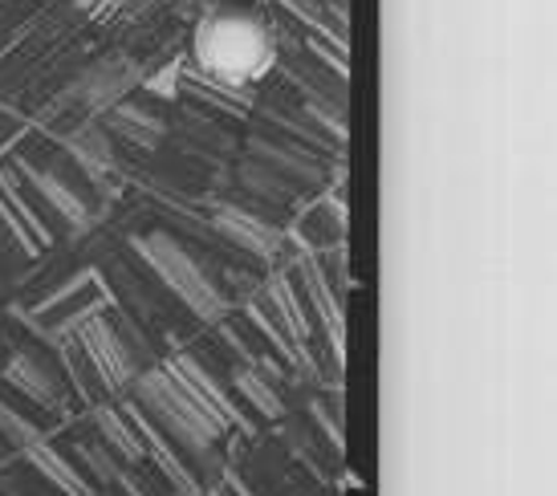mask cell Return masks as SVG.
<instances>
[{"mask_svg": "<svg viewBox=\"0 0 557 496\" xmlns=\"http://www.w3.org/2000/svg\"><path fill=\"white\" fill-rule=\"evenodd\" d=\"M0 427L9 432V439H13L16 448H21V456L29 460L41 476H46L49 484H58L65 496H94V488L86 481H82V472L70 460H65V451L49 439L33 419L16 416L13 407H0Z\"/></svg>", "mask_w": 557, "mask_h": 496, "instance_id": "5", "label": "cell"}, {"mask_svg": "<svg viewBox=\"0 0 557 496\" xmlns=\"http://www.w3.org/2000/svg\"><path fill=\"white\" fill-rule=\"evenodd\" d=\"M257 4H269V0H257Z\"/></svg>", "mask_w": 557, "mask_h": 496, "instance_id": "18", "label": "cell"}, {"mask_svg": "<svg viewBox=\"0 0 557 496\" xmlns=\"http://www.w3.org/2000/svg\"><path fill=\"white\" fill-rule=\"evenodd\" d=\"M184 65H187V58H171L168 70H159V74H143V90L159 94V98H180Z\"/></svg>", "mask_w": 557, "mask_h": 496, "instance_id": "17", "label": "cell"}, {"mask_svg": "<svg viewBox=\"0 0 557 496\" xmlns=\"http://www.w3.org/2000/svg\"><path fill=\"white\" fill-rule=\"evenodd\" d=\"M21 171H25V179H29V184L37 187V191H41L49 203H53V212H58V216L70 220L78 233H86V228H90V208H86V203H82L78 196H74V191H70V187L58 179V175H49V171H37V168H29V163H21Z\"/></svg>", "mask_w": 557, "mask_h": 496, "instance_id": "12", "label": "cell"}, {"mask_svg": "<svg viewBox=\"0 0 557 496\" xmlns=\"http://www.w3.org/2000/svg\"><path fill=\"white\" fill-rule=\"evenodd\" d=\"M102 119H110V131H119L123 139H131L135 147H143V151H156L159 142H163V135H168V126H163L159 114L143 110L139 102H126V98L119 107H110Z\"/></svg>", "mask_w": 557, "mask_h": 496, "instance_id": "10", "label": "cell"}, {"mask_svg": "<svg viewBox=\"0 0 557 496\" xmlns=\"http://www.w3.org/2000/svg\"><path fill=\"white\" fill-rule=\"evenodd\" d=\"M94 423L102 427V435L110 439V448L123 451V460H143V439H139V432H135V423H131L123 411L98 407V411H94Z\"/></svg>", "mask_w": 557, "mask_h": 496, "instance_id": "15", "label": "cell"}, {"mask_svg": "<svg viewBox=\"0 0 557 496\" xmlns=\"http://www.w3.org/2000/svg\"><path fill=\"white\" fill-rule=\"evenodd\" d=\"M264 301L273 306V313L281 318V330L297 342V350L306 355V338H310V322H306V310H301V301H297L294 285L285 273H273L269 285H264Z\"/></svg>", "mask_w": 557, "mask_h": 496, "instance_id": "11", "label": "cell"}, {"mask_svg": "<svg viewBox=\"0 0 557 496\" xmlns=\"http://www.w3.org/2000/svg\"><path fill=\"white\" fill-rule=\"evenodd\" d=\"M143 74H147L143 62H135L131 53H107L70 82V90L62 94L58 107H78L86 119H102L110 107L131 98V90H139Z\"/></svg>", "mask_w": 557, "mask_h": 496, "instance_id": "4", "label": "cell"}, {"mask_svg": "<svg viewBox=\"0 0 557 496\" xmlns=\"http://www.w3.org/2000/svg\"><path fill=\"white\" fill-rule=\"evenodd\" d=\"M187 58L191 74L228 90H252L277 65V25L248 9L208 4L191 29Z\"/></svg>", "mask_w": 557, "mask_h": 496, "instance_id": "1", "label": "cell"}, {"mask_svg": "<svg viewBox=\"0 0 557 496\" xmlns=\"http://www.w3.org/2000/svg\"><path fill=\"white\" fill-rule=\"evenodd\" d=\"M82 338V350L86 358L94 362V371L102 379V387L107 390H123L131 379H135V362H131V350L123 346V338L114 334L107 318H94L86 313V326L78 330Z\"/></svg>", "mask_w": 557, "mask_h": 496, "instance_id": "6", "label": "cell"}, {"mask_svg": "<svg viewBox=\"0 0 557 496\" xmlns=\"http://www.w3.org/2000/svg\"><path fill=\"white\" fill-rule=\"evenodd\" d=\"M233 383H236V390H240V395H248V404L257 407V411H261L264 419H277L281 411H285V404L277 399V390L269 387V379H264V374H257V371H236Z\"/></svg>", "mask_w": 557, "mask_h": 496, "instance_id": "16", "label": "cell"}, {"mask_svg": "<svg viewBox=\"0 0 557 496\" xmlns=\"http://www.w3.org/2000/svg\"><path fill=\"white\" fill-rule=\"evenodd\" d=\"M171 362H175V367H180V371H184L187 379L196 383V390H200V395H203V399H208V404L216 407L220 416L228 419V423H240V416H236V404H233V399H228V387L220 383L216 374L208 371V367H200V362H196V358H191V355H175V358H171Z\"/></svg>", "mask_w": 557, "mask_h": 496, "instance_id": "14", "label": "cell"}, {"mask_svg": "<svg viewBox=\"0 0 557 496\" xmlns=\"http://www.w3.org/2000/svg\"><path fill=\"white\" fill-rule=\"evenodd\" d=\"M135 248L143 252V261L156 269V277L168 285L171 294L184 301L187 310L196 313L200 322H220L224 318V310H228V301H224V294H220L216 285L208 281V273H203L200 264L187 257V248L175 240V236L168 233H147L135 240Z\"/></svg>", "mask_w": 557, "mask_h": 496, "instance_id": "3", "label": "cell"}, {"mask_svg": "<svg viewBox=\"0 0 557 496\" xmlns=\"http://www.w3.org/2000/svg\"><path fill=\"white\" fill-rule=\"evenodd\" d=\"M123 416L135 423V432H139V439H143V456H151L159 468H163V481H171V488L180 496H200V488H196V481L187 476V468L175 460V451L159 439V432H156V423H151V416L143 411V407H131L126 404L123 407Z\"/></svg>", "mask_w": 557, "mask_h": 496, "instance_id": "8", "label": "cell"}, {"mask_svg": "<svg viewBox=\"0 0 557 496\" xmlns=\"http://www.w3.org/2000/svg\"><path fill=\"white\" fill-rule=\"evenodd\" d=\"M65 151L74 156V163L90 175L94 184H107L114 175V147H110V135L98 123H82L78 131H70Z\"/></svg>", "mask_w": 557, "mask_h": 496, "instance_id": "9", "label": "cell"}, {"mask_svg": "<svg viewBox=\"0 0 557 496\" xmlns=\"http://www.w3.org/2000/svg\"><path fill=\"white\" fill-rule=\"evenodd\" d=\"M4 379H9L13 387L25 390L37 407H62V390H58V383H53V379H49V374L41 371L33 358L16 355L13 362L4 367Z\"/></svg>", "mask_w": 557, "mask_h": 496, "instance_id": "13", "label": "cell"}, {"mask_svg": "<svg viewBox=\"0 0 557 496\" xmlns=\"http://www.w3.org/2000/svg\"><path fill=\"white\" fill-rule=\"evenodd\" d=\"M135 390H139V404L151 416H159V423L191 451H208L220 435L228 432V419L203 399L196 383L171 358L163 367H151L147 374H139Z\"/></svg>", "mask_w": 557, "mask_h": 496, "instance_id": "2", "label": "cell"}, {"mask_svg": "<svg viewBox=\"0 0 557 496\" xmlns=\"http://www.w3.org/2000/svg\"><path fill=\"white\" fill-rule=\"evenodd\" d=\"M212 224H216L220 233L228 236L233 245H240L245 252L261 257V261H273L281 248H285V233H281V228H273L269 220L245 212V208H220Z\"/></svg>", "mask_w": 557, "mask_h": 496, "instance_id": "7", "label": "cell"}]
</instances>
